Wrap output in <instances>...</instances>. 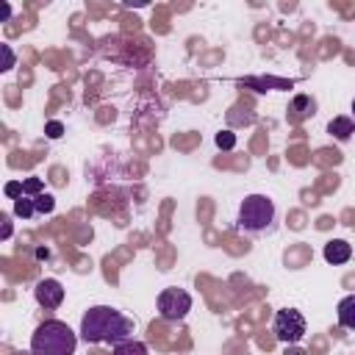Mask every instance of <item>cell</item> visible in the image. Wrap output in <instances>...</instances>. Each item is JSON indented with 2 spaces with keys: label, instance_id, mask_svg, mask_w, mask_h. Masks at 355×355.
<instances>
[{
  "label": "cell",
  "instance_id": "7",
  "mask_svg": "<svg viewBox=\"0 0 355 355\" xmlns=\"http://www.w3.org/2000/svg\"><path fill=\"white\" fill-rule=\"evenodd\" d=\"M324 261L327 263H333V266H338V263H347L349 258H352V244L349 241H344V239H330L327 244H324Z\"/></svg>",
  "mask_w": 355,
  "mask_h": 355
},
{
  "label": "cell",
  "instance_id": "2",
  "mask_svg": "<svg viewBox=\"0 0 355 355\" xmlns=\"http://www.w3.org/2000/svg\"><path fill=\"white\" fill-rule=\"evenodd\" d=\"M78 336L67 322L47 319L31 336V355H75Z\"/></svg>",
  "mask_w": 355,
  "mask_h": 355
},
{
  "label": "cell",
  "instance_id": "8",
  "mask_svg": "<svg viewBox=\"0 0 355 355\" xmlns=\"http://www.w3.org/2000/svg\"><path fill=\"white\" fill-rule=\"evenodd\" d=\"M327 133L336 136L338 141H347L352 133H355V119L352 116H333L327 122Z\"/></svg>",
  "mask_w": 355,
  "mask_h": 355
},
{
  "label": "cell",
  "instance_id": "19",
  "mask_svg": "<svg viewBox=\"0 0 355 355\" xmlns=\"http://www.w3.org/2000/svg\"><path fill=\"white\" fill-rule=\"evenodd\" d=\"M11 236V222H8V216L3 214V239H8Z\"/></svg>",
  "mask_w": 355,
  "mask_h": 355
},
{
  "label": "cell",
  "instance_id": "11",
  "mask_svg": "<svg viewBox=\"0 0 355 355\" xmlns=\"http://www.w3.org/2000/svg\"><path fill=\"white\" fill-rule=\"evenodd\" d=\"M53 205H55V200H53L50 194H36V197H33V208L42 211V214H50Z\"/></svg>",
  "mask_w": 355,
  "mask_h": 355
},
{
  "label": "cell",
  "instance_id": "16",
  "mask_svg": "<svg viewBox=\"0 0 355 355\" xmlns=\"http://www.w3.org/2000/svg\"><path fill=\"white\" fill-rule=\"evenodd\" d=\"M19 191H25L22 183H8V186H6V194H8V197H17ZM17 200H19V197H17Z\"/></svg>",
  "mask_w": 355,
  "mask_h": 355
},
{
  "label": "cell",
  "instance_id": "20",
  "mask_svg": "<svg viewBox=\"0 0 355 355\" xmlns=\"http://www.w3.org/2000/svg\"><path fill=\"white\" fill-rule=\"evenodd\" d=\"M283 355H305V352H302V349H297V347L291 344V347H286V352H283Z\"/></svg>",
  "mask_w": 355,
  "mask_h": 355
},
{
  "label": "cell",
  "instance_id": "18",
  "mask_svg": "<svg viewBox=\"0 0 355 355\" xmlns=\"http://www.w3.org/2000/svg\"><path fill=\"white\" fill-rule=\"evenodd\" d=\"M22 186H25V191H36V189L42 186V180H39V178H31V180H25Z\"/></svg>",
  "mask_w": 355,
  "mask_h": 355
},
{
  "label": "cell",
  "instance_id": "1",
  "mask_svg": "<svg viewBox=\"0 0 355 355\" xmlns=\"http://www.w3.org/2000/svg\"><path fill=\"white\" fill-rule=\"evenodd\" d=\"M133 319L111 305H94L80 319V338L86 344H111L116 347L125 338H133Z\"/></svg>",
  "mask_w": 355,
  "mask_h": 355
},
{
  "label": "cell",
  "instance_id": "21",
  "mask_svg": "<svg viewBox=\"0 0 355 355\" xmlns=\"http://www.w3.org/2000/svg\"><path fill=\"white\" fill-rule=\"evenodd\" d=\"M352 114H355V100H352Z\"/></svg>",
  "mask_w": 355,
  "mask_h": 355
},
{
  "label": "cell",
  "instance_id": "6",
  "mask_svg": "<svg viewBox=\"0 0 355 355\" xmlns=\"http://www.w3.org/2000/svg\"><path fill=\"white\" fill-rule=\"evenodd\" d=\"M33 297H36V302H39L42 308L55 311V308L64 302V286H61L55 277H44V280H39V283H36Z\"/></svg>",
  "mask_w": 355,
  "mask_h": 355
},
{
  "label": "cell",
  "instance_id": "3",
  "mask_svg": "<svg viewBox=\"0 0 355 355\" xmlns=\"http://www.w3.org/2000/svg\"><path fill=\"white\" fill-rule=\"evenodd\" d=\"M275 222V202L266 194H247L239 205V227L247 233H263Z\"/></svg>",
  "mask_w": 355,
  "mask_h": 355
},
{
  "label": "cell",
  "instance_id": "14",
  "mask_svg": "<svg viewBox=\"0 0 355 355\" xmlns=\"http://www.w3.org/2000/svg\"><path fill=\"white\" fill-rule=\"evenodd\" d=\"M44 130H47V136H50V139H58V136L64 133V125H61L58 119H53V122H47V128H44Z\"/></svg>",
  "mask_w": 355,
  "mask_h": 355
},
{
  "label": "cell",
  "instance_id": "4",
  "mask_svg": "<svg viewBox=\"0 0 355 355\" xmlns=\"http://www.w3.org/2000/svg\"><path fill=\"white\" fill-rule=\"evenodd\" d=\"M272 330H275V338L286 347L302 341L305 336V316L297 311V308H280L275 313V322H272Z\"/></svg>",
  "mask_w": 355,
  "mask_h": 355
},
{
  "label": "cell",
  "instance_id": "17",
  "mask_svg": "<svg viewBox=\"0 0 355 355\" xmlns=\"http://www.w3.org/2000/svg\"><path fill=\"white\" fill-rule=\"evenodd\" d=\"M8 17H11V6L0 3V22H8Z\"/></svg>",
  "mask_w": 355,
  "mask_h": 355
},
{
  "label": "cell",
  "instance_id": "9",
  "mask_svg": "<svg viewBox=\"0 0 355 355\" xmlns=\"http://www.w3.org/2000/svg\"><path fill=\"white\" fill-rule=\"evenodd\" d=\"M336 313H338V324H341V327L355 330V294H347V297L338 302Z\"/></svg>",
  "mask_w": 355,
  "mask_h": 355
},
{
  "label": "cell",
  "instance_id": "13",
  "mask_svg": "<svg viewBox=\"0 0 355 355\" xmlns=\"http://www.w3.org/2000/svg\"><path fill=\"white\" fill-rule=\"evenodd\" d=\"M216 144L225 147V150H230V147L236 144V136H233L230 130H222V133H216Z\"/></svg>",
  "mask_w": 355,
  "mask_h": 355
},
{
  "label": "cell",
  "instance_id": "10",
  "mask_svg": "<svg viewBox=\"0 0 355 355\" xmlns=\"http://www.w3.org/2000/svg\"><path fill=\"white\" fill-rule=\"evenodd\" d=\"M114 355H147V344H141L136 338H125L114 347Z\"/></svg>",
  "mask_w": 355,
  "mask_h": 355
},
{
  "label": "cell",
  "instance_id": "5",
  "mask_svg": "<svg viewBox=\"0 0 355 355\" xmlns=\"http://www.w3.org/2000/svg\"><path fill=\"white\" fill-rule=\"evenodd\" d=\"M155 305H158V316H161V319H166V322H180V319H186L189 311H191V294L183 291V288H178V286H169V288H164V291L158 294Z\"/></svg>",
  "mask_w": 355,
  "mask_h": 355
},
{
  "label": "cell",
  "instance_id": "12",
  "mask_svg": "<svg viewBox=\"0 0 355 355\" xmlns=\"http://www.w3.org/2000/svg\"><path fill=\"white\" fill-rule=\"evenodd\" d=\"M36 208H33V200H25V197H19L17 202H14V214L17 216H31Z\"/></svg>",
  "mask_w": 355,
  "mask_h": 355
},
{
  "label": "cell",
  "instance_id": "15",
  "mask_svg": "<svg viewBox=\"0 0 355 355\" xmlns=\"http://www.w3.org/2000/svg\"><path fill=\"white\" fill-rule=\"evenodd\" d=\"M3 58H6V61H3V69H11V67H14V53H11L8 44H3Z\"/></svg>",
  "mask_w": 355,
  "mask_h": 355
}]
</instances>
